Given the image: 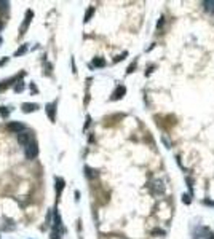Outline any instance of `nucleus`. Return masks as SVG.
I'll use <instances>...</instances> for the list:
<instances>
[{
	"mask_svg": "<svg viewBox=\"0 0 214 239\" xmlns=\"http://www.w3.org/2000/svg\"><path fill=\"white\" fill-rule=\"evenodd\" d=\"M24 155L27 159H34L37 155H39V145L35 142H29L24 148Z\"/></svg>",
	"mask_w": 214,
	"mask_h": 239,
	"instance_id": "nucleus-1",
	"label": "nucleus"
},
{
	"mask_svg": "<svg viewBox=\"0 0 214 239\" xmlns=\"http://www.w3.org/2000/svg\"><path fill=\"white\" fill-rule=\"evenodd\" d=\"M8 129L11 132H18V134H19V132H24L26 131V126L22 124V123L13 121V123H10V124H8Z\"/></svg>",
	"mask_w": 214,
	"mask_h": 239,
	"instance_id": "nucleus-2",
	"label": "nucleus"
},
{
	"mask_svg": "<svg viewBox=\"0 0 214 239\" xmlns=\"http://www.w3.org/2000/svg\"><path fill=\"white\" fill-rule=\"evenodd\" d=\"M56 102H53V104H46V115H48V118L54 121V118H56Z\"/></svg>",
	"mask_w": 214,
	"mask_h": 239,
	"instance_id": "nucleus-3",
	"label": "nucleus"
},
{
	"mask_svg": "<svg viewBox=\"0 0 214 239\" xmlns=\"http://www.w3.org/2000/svg\"><path fill=\"white\" fill-rule=\"evenodd\" d=\"M125 93H126V88H125L123 85H120V86L115 89V93L112 94V99H114V101H118V99H121L125 96Z\"/></svg>",
	"mask_w": 214,
	"mask_h": 239,
	"instance_id": "nucleus-4",
	"label": "nucleus"
},
{
	"mask_svg": "<svg viewBox=\"0 0 214 239\" xmlns=\"http://www.w3.org/2000/svg\"><path fill=\"white\" fill-rule=\"evenodd\" d=\"M18 142L21 143V145H24V147H26L27 143L30 142V136L27 134L26 131H24V132H19V134H18Z\"/></svg>",
	"mask_w": 214,
	"mask_h": 239,
	"instance_id": "nucleus-5",
	"label": "nucleus"
},
{
	"mask_svg": "<svg viewBox=\"0 0 214 239\" xmlns=\"http://www.w3.org/2000/svg\"><path fill=\"white\" fill-rule=\"evenodd\" d=\"M39 108V105L37 104H30V102H27V104H22V112L24 113H29V112H34Z\"/></svg>",
	"mask_w": 214,
	"mask_h": 239,
	"instance_id": "nucleus-6",
	"label": "nucleus"
},
{
	"mask_svg": "<svg viewBox=\"0 0 214 239\" xmlns=\"http://www.w3.org/2000/svg\"><path fill=\"white\" fill-rule=\"evenodd\" d=\"M64 185H66V182H64V179H59V177H58V179H56V193H58V196H59V194H61V191H62Z\"/></svg>",
	"mask_w": 214,
	"mask_h": 239,
	"instance_id": "nucleus-7",
	"label": "nucleus"
},
{
	"mask_svg": "<svg viewBox=\"0 0 214 239\" xmlns=\"http://www.w3.org/2000/svg\"><path fill=\"white\" fill-rule=\"evenodd\" d=\"M93 66L94 67H104V66H106V61H104L102 57H94V59H93Z\"/></svg>",
	"mask_w": 214,
	"mask_h": 239,
	"instance_id": "nucleus-8",
	"label": "nucleus"
},
{
	"mask_svg": "<svg viewBox=\"0 0 214 239\" xmlns=\"http://www.w3.org/2000/svg\"><path fill=\"white\" fill-rule=\"evenodd\" d=\"M85 171H86V177H88V179H94V177H98V171L91 169V167H85Z\"/></svg>",
	"mask_w": 214,
	"mask_h": 239,
	"instance_id": "nucleus-9",
	"label": "nucleus"
},
{
	"mask_svg": "<svg viewBox=\"0 0 214 239\" xmlns=\"http://www.w3.org/2000/svg\"><path fill=\"white\" fill-rule=\"evenodd\" d=\"M154 188H155V193H158V194H163V193H165V187H163L161 185V183L160 182H154Z\"/></svg>",
	"mask_w": 214,
	"mask_h": 239,
	"instance_id": "nucleus-10",
	"label": "nucleus"
},
{
	"mask_svg": "<svg viewBox=\"0 0 214 239\" xmlns=\"http://www.w3.org/2000/svg\"><path fill=\"white\" fill-rule=\"evenodd\" d=\"M93 13H94V8H93V6H91V8H88V11H86V15H85V19H83V21H85V22L90 21V18L93 16Z\"/></svg>",
	"mask_w": 214,
	"mask_h": 239,
	"instance_id": "nucleus-11",
	"label": "nucleus"
},
{
	"mask_svg": "<svg viewBox=\"0 0 214 239\" xmlns=\"http://www.w3.org/2000/svg\"><path fill=\"white\" fill-rule=\"evenodd\" d=\"M203 5L206 6V10H208L209 13H213V15H214V2H205Z\"/></svg>",
	"mask_w": 214,
	"mask_h": 239,
	"instance_id": "nucleus-12",
	"label": "nucleus"
},
{
	"mask_svg": "<svg viewBox=\"0 0 214 239\" xmlns=\"http://www.w3.org/2000/svg\"><path fill=\"white\" fill-rule=\"evenodd\" d=\"M22 89H24V81H18V83L15 85V91L16 93H21Z\"/></svg>",
	"mask_w": 214,
	"mask_h": 239,
	"instance_id": "nucleus-13",
	"label": "nucleus"
},
{
	"mask_svg": "<svg viewBox=\"0 0 214 239\" xmlns=\"http://www.w3.org/2000/svg\"><path fill=\"white\" fill-rule=\"evenodd\" d=\"M26 51H27V45H22V46L19 48V50L16 51V53H15V56H22V54H24Z\"/></svg>",
	"mask_w": 214,
	"mask_h": 239,
	"instance_id": "nucleus-14",
	"label": "nucleus"
},
{
	"mask_svg": "<svg viewBox=\"0 0 214 239\" xmlns=\"http://www.w3.org/2000/svg\"><path fill=\"white\" fill-rule=\"evenodd\" d=\"M10 115V110L6 107H0V117H3V118H6Z\"/></svg>",
	"mask_w": 214,
	"mask_h": 239,
	"instance_id": "nucleus-15",
	"label": "nucleus"
},
{
	"mask_svg": "<svg viewBox=\"0 0 214 239\" xmlns=\"http://www.w3.org/2000/svg\"><path fill=\"white\" fill-rule=\"evenodd\" d=\"M161 142L165 143V147H166V148H171V142L168 140V137H166V136H161Z\"/></svg>",
	"mask_w": 214,
	"mask_h": 239,
	"instance_id": "nucleus-16",
	"label": "nucleus"
},
{
	"mask_svg": "<svg viewBox=\"0 0 214 239\" xmlns=\"http://www.w3.org/2000/svg\"><path fill=\"white\" fill-rule=\"evenodd\" d=\"M0 10H2V11H6V10H8V2H0Z\"/></svg>",
	"mask_w": 214,
	"mask_h": 239,
	"instance_id": "nucleus-17",
	"label": "nucleus"
},
{
	"mask_svg": "<svg viewBox=\"0 0 214 239\" xmlns=\"http://www.w3.org/2000/svg\"><path fill=\"white\" fill-rule=\"evenodd\" d=\"M126 56H128V53H126V51H125V53L121 54V56L115 57V59H114V62H118V61H123V59H125V57H126Z\"/></svg>",
	"mask_w": 214,
	"mask_h": 239,
	"instance_id": "nucleus-18",
	"label": "nucleus"
},
{
	"mask_svg": "<svg viewBox=\"0 0 214 239\" xmlns=\"http://www.w3.org/2000/svg\"><path fill=\"white\" fill-rule=\"evenodd\" d=\"M182 201H184L185 204H190V196L189 194H182Z\"/></svg>",
	"mask_w": 214,
	"mask_h": 239,
	"instance_id": "nucleus-19",
	"label": "nucleus"
},
{
	"mask_svg": "<svg viewBox=\"0 0 214 239\" xmlns=\"http://www.w3.org/2000/svg\"><path fill=\"white\" fill-rule=\"evenodd\" d=\"M163 22H165V18H160V21H158V24H157V29H161V26H163Z\"/></svg>",
	"mask_w": 214,
	"mask_h": 239,
	"instance_id": "nucleus-20",
	"label": "nucleus"
},
{
	"mask_svg": "<svg viewBox=\"0 0 214 239\" xmlns=\"http://www.w3.org/2000/svg\"><path fill=\"white\" fill-rule=\"evenodd\" d=\"M187 183H189V190H190V193H192L193 185H192V179H190V177H187Z\"/></svg>",
	"mask_w": 214,
	"mask_h": 239,
	"instance_id": "nucleus-21",
	"label": "nucleus"
},
{
	"mask_svg": "<svg viewBox=\"0 0 214 239\" xmlns=\"http://www.w3.org/2000/svg\"><path fill=\"white\" fill-rule=\"evenodd\" d=\"M134 69H136V62H134V64H131V66L128 67V70H126V72H128V73H131V72H133Z\"/></svg>",
	"mask_w": 214,
	"mask_h": 239,
	"instance_id": "nucleus-22",
	"label": "nucleus"
},
{
	"mask_svg": "<svg viewBox=\"0 0 214 239\" xmlns=\"http://www.w3.org/2000/svg\"><path fill=\"white\" fill-rule=\"evenodd\" d=\"M152 234H165V231H163V230H154V231H152Z\"/></svg>",
	"mask_w": 214,
	"mask_h": 239,
	"instance_id": "nucleus-23",
	"label": "nucleus"
},
{
	"mask_svg": "<svg viewBox=\"0 0 214 239\" xmlns=\"http://www.w3.org/2000/svg\"><path fill=\"white\" fill-rule=\"evenodd\" d=\"M208 239H214V234H213V236H208Z\"/></svg>",
	"mask_w": 214,
	"mask_h": 239,
	"instance_id": "nucleus-24",
	"label": "nucleus"
},
{
	"mask_svg": "<svg viewBox=\"0 0 214 239\" xmlns=\"http://www.w3.org/2000/svg\"><path fill=\"white\" fill-rule=\"evenodd\" d=\"M2 27H3V24H2V22H0V30H2Z\"/></svg>",
	"mask_w": 214,
	"mask_h": 239,
	"instance_id": "nucleus-25",
	"label": "nucleus"
},
{
	"mask_svg": "<svg viewBox=\"0 0 214 239\" xmlns=\"http://www.w3.org/2000/svg\"><path fill=\"white\" fill-rule=\"evenodd\" d=\"M0 45H2V37H0Z\"/></svg>",
	"mask_w": 214,
	"mask_h": 239,
	"instance_id": "nucleus-26",
	"label": "nucleus"
}]
</instances>
